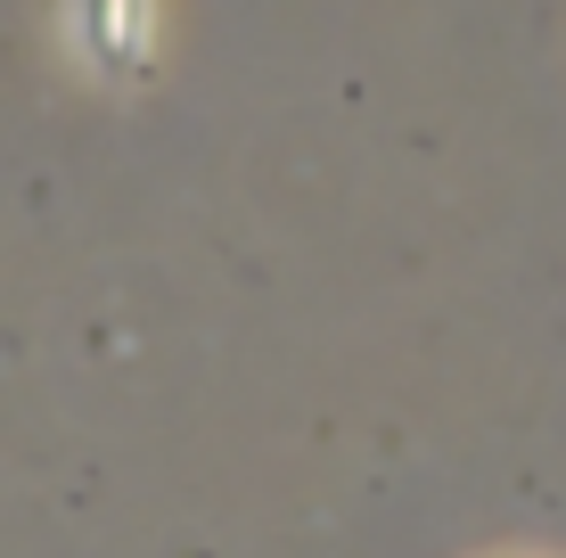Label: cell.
I'll return each mask as SVG.
<instances>
[{
  "mask_svg": "<svg viewBox=\"0 0 566 558\" xmlns=\"http://www.w3.org/2000/svg\"><path fill=\"white\" fill-rule=\"evenodd\" d=\"M66 33H74V57L107 83L148 66V42H156V0H66Z\"/></svg>",
  "mask_w": 566,
  "mask_h": 558,
  "instance_id": "1",
  "label": "cell"
}]
</instances>
